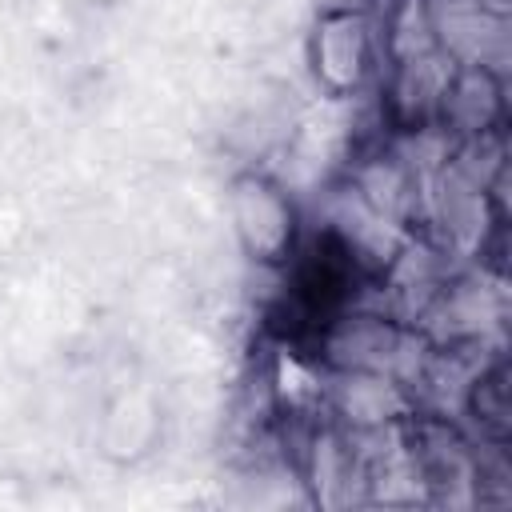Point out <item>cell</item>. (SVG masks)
<instances>
[{
  "label": "cell",
  "mask_w": 512,
  "mask_h": 512,
  "mask_svg": "<svg viewBox=\"0 0 512 512\" xmlns=\"http://www.w3.org/2000/svg\"><path fill=\"white\" fill-rule=\"evenodd\" d=\"M376 68V32L364 8H328L312 32V72L332 96L364 88Z\"/></svg>",
  "instance_id": "6da1fadb"
},
{
  "label": "cell",
  "mask_w": 512,
  "mask_h": 512,
  "mask_svg": "<svg viewBox=\"0 0 512 512\" xmlns=\"http://www.w3.org/2000/svg\"><path fill=\"white\" fill-rule=\"evenodd\" d=\"M232 220H236V236H240L244 252L260 264L284 260L296 244L292 200L276 180H268L260 172H248L232 184Z\"/></svg>",
  "instance_id": "7a4b0ae2"
},
{
  "label": "cell",
  "mask_w": 512,
  "mask_h": 512,
  "mask_svg": "<svg viewBox=\"0 0 512 512\" xmlns=\"http://www.w3.org/2000/svg\"><path fill=\"white\" fill-rule=\"evenodd\" d=\"M468 400H472L476 424H480L484 432L504 436V428H508V384H504V364L480 368V376H476L472 388H468Z\"/></svg>",
  "instance_id": "3957f363"
}]
</instances>
